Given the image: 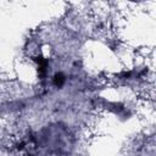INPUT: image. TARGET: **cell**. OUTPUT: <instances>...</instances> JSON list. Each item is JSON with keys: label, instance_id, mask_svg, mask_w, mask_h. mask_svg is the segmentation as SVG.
<instances>
[{"label": "cell", "instance_id": "obj_1", "mask_svg": "<svg viewBox=\"0 0 156 156\" xmlns=\"http://www.w3.org/2000/svg\"><path fill=\"white\" fill-rule=\"evenodd\" d=\"M65 82H66V77H65L63 73L58 72V73H56V74L54 76V84H55L57 88H61V87L65 84Z\"/></svg>", "mask_w": 156, "mask_h": 156}]
</instances>
